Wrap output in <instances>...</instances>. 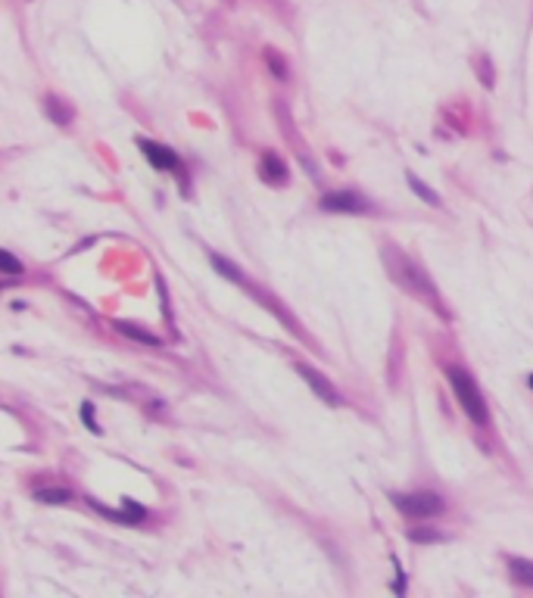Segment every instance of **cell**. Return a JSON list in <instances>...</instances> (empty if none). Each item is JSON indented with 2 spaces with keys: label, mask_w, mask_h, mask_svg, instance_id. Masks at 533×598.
I'll list each match as a JSON object with an SVG mask.
<instances>
[{
  "label": "cell",
  "mask_w": 533,
  "mask_h": 598,
  "mask_svg": "<svg viewBox=\"0 0 533 598\" xmlns=\"http://www.w3.org/2000/svg\"><path fill=\"white\" fill-rule=\"evenodd\" d=\"M383 259H387V265H390V271H393V280L399 287H406L408 293H415V296L421 299V302H431L437 311H443L440 309V296H437V290H433V284L427 280V271L424 268H418L412 259H408L406 253H393V249H387L383 253Z\"/></svg>",
  "instance_id": "6da1fadb"
},
{
  "label": "cell",
  "mask_w": 533,
  "mask_h": 598,
  "mask_svg": "<svg viewBox=\"0 0 533 598\" xmlns=\"http://www.w3.org/2000/svg\"><path fill=\"white\" fill-rule=\"evenodd\" d=\"M446 380H449L452 392H455L458 405L464 408V415L471 417V424H477V427H487L489 424V408H487V399H483L480 386L474 383V377H471L468 371H462V368H446Z\"/></svg>",
  "instance_id": "7a4b0ae2"
},
{
  "label": "cell",
  "mask_w": 533,
  "mask_h": 598,
  "mask_svg": "<svg viewBox=\"0 0 533 598\" xmlns=\"http://www.w3.org/2000/svg\"><path fill=\"white\" fill-rule=\"evenodd\" d=\"M393 505L402 511L406 517H415V520H431V517H440L446 511V502L431 489L421 492H393Z\"/></svg>",
  "instance_id": "3957f363"
},
{
  "label": "cell",
  "mask_w": 533,
  "mask_h": 598,
  "mask_svg": "<svg viewBox=\"0 0 533 598\" xmlns=\"http://www.w3.org/2000/svg\"><path fill=\"white\" fill-rule=\"evenodd\" d=\"M318 206L325 212H350V215H362V212H368L371 206H368V199L362 197V193H356V190H331V193H325V197L318 199Z\"/></svg>",
  "instance_id": "277c9868"
},
{
  "label": "cell",
  "mask_w": 533,
  "mask_h": 598,
  "mask_svg": "<svg viewBox=\"0 0 533 598\" xmlns=\"http://www.w3.org/2000/svg\"><path fill=\"white\" fill-rule=\"evenodd\" d=\"M138 147L144 150V156L150 159V165L159 168V172H181V168H184L175 150L163 147V143H156V141H138Z\"/></svg>",
  "instance_id": "5b68a950"
},
{
  "label": "cell",
  "mask_w": 533,
  "mask_h": 598,
  "mask_svg": "<svg viewBox=\"0 0 533 598\" xmlns=\"http://www.w3.org/2000/svg\"><path fill=\"white\" fill-rule=\"evenodd\" d=\"M296 371H300V377L306 380L309 386H312V392L321 399V402H327V405H340L343 399H340V392L334 390V383L325 377V374H318L312 365H296Z\"/></svg>",
  "instance_id": "8992f818"
},
{
  "label": "cell",
  "mask_w": 533,
  "mask_h": 598,
  "mask_svg": "<svg viewBox=\"0 0 533 598\" xmlns=\"http://www.w3.org/2000/svg\"><path fill=\"white\" fill-rule=\"evenodd\" d=\"M259 174H262V181L265 184H275V187H281V184H287V165H284V159L278 153H262V159H259Z\"/></svg>",
  "instance_id": "52a82bcc"
},
{
  "label": "cell",
  "mask_w": 533,
  "mask_h": 598,
  "mask_svg": "<svg viewBox=\"0 0 533 598\" xmlns=\"http://www.w3.org/2000/svg\"><path fill=\"white\" fill-rule=\"evenodd\" d=\"M508 573H512L514 583L533 589V561H527V558H508Z\"/></svg>",
  "instance_id": "ba28073f"
},
{
  "label": "cell",
  "mask_w": 533,
  "mask_h": 598,
  "mask_svg": "<svg viewBox=\"0 0 533 598\" xmlns=\"http://www.w3.org/2000/svg\"><path fill=\"white\" fill-rule=\"evenodd\" d=\"M116 330H119V334H125L128 340L144 343V346H163V340H159L156 334H150V330H141V327H134V324H128V321H116Z\"/></svg>",
  "instance_id": "9c48e42d"
},
{
  "label": "cell",
  "mask_w": 533,
  "mask_h": 598,
  "mask_svg": "<svg viewBox=\"0 0 533 598\" xmlns=\"http://www.w3.org/2000/svg\"><path fill=\"white\" fill-rule=\"evenodd\" d=\"M44 112H47V116H51L57 125H69V122H72V109H69V106H66L60 97H47V100H44Z\"/></svg>",
  "instance_id": "30bf717a"
},
{
  "label": "cell",
  "mask_w": 533,
  "mask_h": 598,
  "mask_svg": "<svg viewBox=\"0 0 533 598\" xmlns=\"http://www.w3.org/2000/svg\"><path fill=\"white\" fill-rule=\"evenodd\" d=\"M209 262H213V268L222 274V278H228V280H234V284H244V274H240V268L234 265V262H228V259H222L219 253H213L209 255Z\"/></svg>",
  "instance_id": "8fae6325"
},
{
  "label": "cell",
  "mask_w": 533,
  "mask_h": 598,
  "mask_svg": "<svg viewBox=\"0 0 533 598\" xmlns=\"http://www.w3.org/2000/svg\"><path fill=\"white\" fill-rule=\"evenodd\" d=\"M35 498H38L41 505H66V502H72V492L69 489H38L35 492Z\"/></svg>",
  "instance_id": "7c38bea8"
},
{
  "label": "cell",
  "mask_w": 533,
  "mask_h": 598,
  "mask_svg": "<svg viewBox=\"0 0 533 598\" xmlns=\"http://www.w3.org/2000/svg\"><path fill=\"white\" fill-rule=\"evenodd\" d=\"M408 187H412V190L418 193V197L424 199L427 206H440V197H437V190H431V187H427L424 181H418V174H408Z\"/></svg>",
  "instance_id": "4fadbf2b"
},
{
  "label": "cell",
  "mask_w": 533,
  "mask_h": 598,
  "mask_svg": "<svg viewBox=\"0 0 533 598\" xmlns=\"http://www.w3.org/2000/svg\"><path fill=\"white\" fill-rule=\"evenodd\" d=\"M408 539L418 542V545H421V542L427 545V542H443L446 536L440 533V529H431V527H412V529H408Z\"/></svg>",
  "instance_id": "5bb4252c"
},
{
  "label": "cell",
  "mask_w": 533,
  "mask_h": 598,
  "mask_svg": "<svg viewBox=\"0 0 533 598\" xmlns=\"http://www.w3.org/2000/svg\"><path fill=\"white\" fill-rule=\"evenodd\" d=\"M122 508H125L128 523H141L147 517V508H144V505H138L134 498H122Z\"/></svg>",
  "instance_id": "9a60e30c"
},
{
  "label": "cell",
  "mask_w": 533,
  "mask_h": 598,
  "mask_svg": "<svg viewBox=\"0 0 533 598\" xmlns=\"http://www.w3.org/2000/svg\"><path fill=\"white\" fill-rule=\"evenodd\" d=\"M0 265H3V274H10V278H13V274H22V262L16 259L10 249H3V253H0Z\"/></svg>",
  "instance_id": "2e32d148"
},
{
  "label": "cell",
  "mask_w": 533,
  "mask_h": 598,
  "mask_svg": "<svg viewBox=\"0 0 533 598\" xmlns=\"http://www.w3.org/2000/svg\"><path fill=\"white\" fill-rule=\"evenodd\" d=\"M265 62H269V69L278 75V78H287V66H284V60L275 53V50H265Z\"/></svg>",
  "instance_id": "e0dca14e"
},
{
  "label": "cell",
  "mask_w": 533,
  "mask_h": 598,
  "mask_svg": "<svg viewBox=\"0 0 533 598\" xmlns=\"http://www.w3.org/2000/svg\"><path fill=\"white\" fill-rule=\"evenodd\" d=\"M82 421H84V427H88L91 433H97V430H100V427H97V421H94V405H91V402L82 405Z\"/></svg>",
  "instance_id": "ac0fdd59"
},
{
  "label": "cell",
  "mask_w": 533,
  "mask_h": 598,
  "mask_svg": "<svg viewBox=\"0 0 533 598\" xmlns=\"http://www.w3.org/2000/svg\"><path fill=\"white\" fill-rule=\"evenodd\" d=\"M527 383H530V390H533V374H530V377H527Z\"/></svg>",
  "instance_id": "d6986e66"
}]
</instances>
